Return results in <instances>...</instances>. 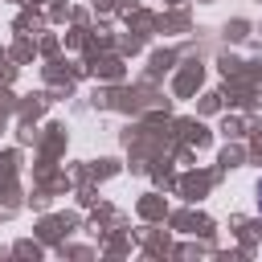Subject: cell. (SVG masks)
<instances>
[{"label":"cell","mask_w":262,"mask_h":262,"mask_svg":"<svg viewBox=\"0 0 262 262\" xmlns=\"http://www.w3.org/2000/svg\"><path fill=\"white\" fill-rule=\"evenodd\" d=\"M258 213H262V184H258Z\"/></svg>","instance_id":"cell-1"}]
</instances>
